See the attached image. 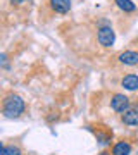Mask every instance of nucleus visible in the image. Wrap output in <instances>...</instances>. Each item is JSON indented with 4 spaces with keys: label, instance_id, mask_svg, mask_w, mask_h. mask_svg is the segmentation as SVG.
Returning <instances> with one entry per match:
<instances>
[{
    "label": "nucleus",
    "instance_id": "nucleus-1",
    "mask_svg": "<svg viewBox=\"0 0 138 155\" xmlns=\"http://www.w3.org/2000/svg\"><path fill=\"white\" fill-rule=\"evenodd\" d=\"M2 110H4V116L5 117H19L24 112V100L19 97V95H7L4 98V105H2Z\"/></svg>",
    "mask_w": 138,
    "mask_h": 155
},
{
    "label": "nucleus",
    "instance_id": "nucleus-2",
    "mask_svg": "<svg viewBox=\"0 0 138 155\" xmlns=\"http://www.w3.org/2000/svg\"><path fill=\"white\" fill-rule=\"evenodd\" d=\"M97 40L102 47H112L114 41H116V33L110 26H102L97 33Z\"/></svg>",
    "mask_w": 138,
    "mask_h": 155
},
{
    "label": "nucleus",
    "instance_id": "nucleus-3",
    "mask_svg": "<svg viewBox=\"0 0 138 155\" xmlns=\"http://www.w3.org/2000/svg\"><path fill=\"white\" fill-rule=\"evenodd\" d=\"M110 107H112V110L114 112H121L124 114L126 110H130V98L124 97L123 93H116L110 100Z\"/></svg>",
    "mask_w": 138,
    "mask_h": 155
},
{
    "label": "nucleus",
    "instance_id": "nucleus-4",
    "mask_svg": "<svg viewBox=\"0 0 138 155\" xmlns=\"http://www.w3.org/2000/svg\"><path fill=\"white\" fill-rule=\"evenodd\" d=\"M117 59L124 66H138V52H133V50H126V52L119 54Z\"/></svg>",
    "mask_w": 138,
    "mask_h": 155
},
{
    "label": "nucleus",
    "instance_id": "nucleus-5",
    "mask_svg": "<svg viewBox=\"0 0 138 155\" xmlns=\"http://www.w3.org/2000/svg\"><path fill=\"white\" fill-rule=\"evenodd\" d=\"M52 11L59 12V14H66L71 11V0H49Z\"/></svg>",
    "mask_w": 138,
    "mask_h": 155
},
{
    "label": "nucleus",
    "instance_id": "nucleus-6",
    "mask_svg": "<svg viewBox=\"0 0 138 155\" xmlns=\"http://www.w3.org/2000/svg\"><path fill=\"white\" fill-rule=\"evenodd\" d=\"M121 121L126 126H138V109H130L121 116Z\"/></svg>",
    "mask_w": 138,
    "mask_h": 155
},
{
    "label": "nucleus",
    "instance_id": "nucleus-7",
    "mask_svg": "<svg viewBox=\"0 0 138 155\" xmlns=\"http://www.w3.org/2000/svg\"><path fill=\"white\" fill-rule=\"evenodd\" d=\"M131 153V143L130 141H117L112 148V155H130Z\"/></svg>",
    "mask_w": 138,
    "mask_h": 155
},
{
    "label": "nucleus",
    "instance_id": "nucleus-8",
    "mask_svg": "<svg viewBox=\"0 0 138 155\" xmlns=\"http://www.w3.org/2000/svg\"><path fill=\"white\" fill-rule=\"evenodd\" d=\"M121 84L130 91H135V90H138V76L136 74H126L121 79Z\"/></svg>",
    "mask_w": 138,
    "mask_h": 155
},
{
    "label": "nucleus",
    "instance_id": "nucleus-9",
    "mask_svg": "<svg viewBox=\"0 0 138 155\" xmlns=\"http://www.w3.org/2000/svg\"><path fill=\"white\" fill-rule=\"evenodd\" d=\"M116 5L124 12H135L136 11V5L133 4L131 0H116Z\"/></svg>",
    "mask_w": 138,
    "mask_h": 155
},
{
    "label": "nucleus",
    "instance_id": "nucleus-10",
    "mask_svg": "<svg viewBox=\"0 0 138 155\" xmlns=\"http://www.w3.org/2000/svg\"><path fill=\"white\" fill-rule=\"evenodd\" d=\"M2 155H22V152L16 145H5L2 147Z\"/></svg>",
    "mask_w": 138,
    "mask_h": 155
},
{
    "label": "nucleus",
    "instance_id": "nucleus-11",
    "mask_svg": "<svg viewBox=\"0 0 138 155\" xmlns=\"http://www.w3.org/2000/svg\"><path fill=\"white\" fill-rule=\"evenodd\" d=\"M97 140H99V143L105 145V143H109L110 141V136L109 134H105V133H97Z\"/></svg>",
    "mask_w": 138,
    "mask_h": 155
},
{
    "label": "nucleus",
    "instance_id": "nucleus-12",
    "mask_svg": "<svg viewBox=\"0 0 138 155\" xmlns=\"http://www.w3.org/2000/svg\"><path fill=\"white\" fill-rule=\"evenodd\" d=\"M12 4H26V2H29V0H11Z\"/></svg>",
    "mask_w": 138,
    "mask_h": 155
},
{
    "label": "nucleus",
    "instance_id": "nucleus-13",
    "mask_svg": "<svg viewBox=\"0 0 138 155\" xmlns=\"http://www.w3.org/2000/svg\"><path fill=\"white\" fill-rule=\"evenodd\" d=\"M100 155H109V153H105V152H104V153H100Z\"/></svg>",
    "mask_w": 138,
    "mask_h": 155
}]
</instances>
